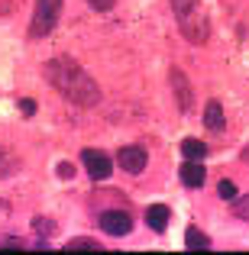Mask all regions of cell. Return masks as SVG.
Returning <instances> with one entry per match:
<instances>
[{"label":"cell","instance_id":"6da1fadb","mask_svg":"<svg viewBox=\"0 0 249 255\" xmlns=\"http://www.w3.org/2000/svg\"><path fill=\"white\" fill-rule=\"evenodd\" d=\"M42 75H45V81L55 87L65 100H68V104H75V107H97L100 104L97 81H94V78L87 75V71L71 55L49 58L45 68H42Z\"/></svg>","mask_w":249,"mask_h":255},{"label":"cell","instance_id":"7a4b0ae2","mask_svg":"<svg viewBox=\"0 0 249 255\" xmlns=\"http://www.w3.org/2000/svg\"><path fill=\"white\" fill-rule=\"evenodd\" d=\"M172 13H175L188 42H198V45L207 42L211 26H207V13L201 6V0H172Z\"/></svg>","mask_w":249,"mask_h":255},{"label":"cell","instance_id":"3957f363","mask_svg":"<svg viewBox=\"0 0 249 255\" xmlns=\"http://www.w3.org/2000/svg\"><path fill=\"white\" fill-rule=\"evenodd\" d=\"M62 6H65V0H36L32 23H29V39L52 36V29H55L58 19H62Z\"/></svg>","mask_w":249,"mask_h":255},{"label":"cell","instance_id":"277c9868","mask_svg":"<svg viewBox=\"0 0 249 255\" xmlns=\"http://www.w3.org/2000/svg\"><path fill=\"white\" fill-rule=\"evenodd\" d=\"M81 162H84L87 174H91V181H107L113 174L110 155H107V152H100V149H84L81 152Z\"/></svg>","mask_w":249,"mask_h":255},{"label":"cell","instance_id":"5b68a950","mask_svg":"<svg viewBox=\"0 0 249 255\" xmlns=\"http://www.w3.org/2000/svg\"><path fill=\"white\" fill-rule=\"evenodd\" d=\"M117 162L126 174H143L146 165H149V152H146L143 145H123V149L117 152Z\"/></svg>","mask_w":249,"mask_h":255},{"label":"cell","instance_id":"8992f818","mask_svg":"<svg viewBox=\"0 0 249 255\" xmlns=\"http://www.w3.org/2000/svg\"><path fill=\"white\" fill-rule=\"evenodd\" d=\"M97 223L107 236H126V233L133 230V217L126 210H104L97 217Z\"/></svg>","mask_w":249,"mask_h":255},{"label":"cell","instance_id":"52a82bcc","mask_svg":"<svg viewBox=\"0 0 249 255\" xmlns=\"http://www.w3.org/2000/svg\"><path fill=\"white\" fill-rule=\"evenodd\" d=\"M168 81H172V91H175V97H178V110L188 117V113L194 110V97H191V81H188V75L181 68H172Z\"/></svg>","mask_w":249,"mask_h":255},{"label":"cell","instance_id":"ba28073f","mask_svg":"<svg viewBox=\"0 0 249 255\" xmlns=\"http://www.w3.org/2000/svg\"><path fill=\"white\" fill-rule=\"evenodd\" d=\"M178 178H181V184H185V187H194V191H198V187L207 181L204 162H194V158H185V165H181Z\"/></svg>","mask_w":249,"mask_h":255},{"label":"cell","instance_id":"9c48e42d","mask_svg":"<svg viewBox=\"0 0 249 255\" xmlns=\"http://www.w3.org/2000/svg\"><path fill=\"white\" fill-rule=\"evenodd\" d=\"M168 217H172V213H168L165 204H152L149 210H146V226H149L152 233H165L168 230Z\"/></svg>","mask_w":249,"mask_h":255},{"label":"cell","instance_id":"30bf717a","mask_svg":"<svg viewBox=\"0 0 249 255\" xmlns=\"http://www.w3.org/2000/svg\"><path fill=\"white\" fill-rule=\"evenodd\" d=\"M204 126L211 132H224L227 117H224V107H220L217 100H207V107H204Z\"/></svg>","mask_w":249,"mask_h":255},{"label":"cell","instance_id":"8fae6325","mask_svg":"<svg viewBox=\"0 0 249 255\" xmlns=\"http://www.w3.org/2000/svg\"><path fill=\"white\" fill-rule=\"evenodd\" d=\"M207 142H201V139H185V142H181V155L185 158H194V162H204L207 158Z\"/></svg>","mask_w":249,"mask_h":255},{"label":"cell","instance_id":"7c38bea8","mask_svg":"<svg viewBox=\"0 0 249 255\" xmlns=\"http://www.w3.org/2000/svg\"><path fill=\"white\" fill-rule=\"evenodd\" d=\"M104 246L97 243V239H87V236H81V239H68L65 243V252H100Z\"/></svg>","mask_w":249,"mask_h":255},{"label":"cell","instance_id":"4fadbf2b","mask_svg":"<svg viewBox=\"0 0 249 255\" xmlns=\"http://www.w3.org/2000/svg\"><path fill=\"white\" fill-rule=\"evenodd\" d=\"M185 246L188 249H211V239H207L198 226H188L185 230Z\"/></svg>","mask_w":249,"mask_h":255},{"label":"cell","instance_id":"5bb4252c","mask_svg":"<svg viewBox=\"0 0 249 255\" xmlns=\"http://www.w3.org/2000/svg\"><path fill=\"white\" fill-rule=\"evenodd\" d=\"M55 230H58V226L52 223V220H45V217H36V220H32V233H36L39 239H52V236H55Z\"/></svg>","mask_w":249,"mask_h":255},{"label":"cell","instance_id":"9a60e30c","mask_svg":"<svg viewBox=\"0 0 249 255\" xmlns=\"http://www.w3.org/2000/svg\"><path fill=\"white\" fill-rule=\"evenodd\" d=\"M233 217L243 220V223H249V194H246V197H233Z\"/></svg>","mask_w":249,"mask_h":255},{"label":"cell","instance_id":"2e32d148","mask_svg":"<svg viewBox=\"0 0 249 255\" xmlns=\"http://www.w3.org/2000/svg\"><path fill=\"white\" fill-rule=\"evenodd\" d=\"M13 171H16V158H13L10 152L0 149V178H10Z\"/></svg>","mask_w":249,"mask_h":255},{"label":"cell","instance_id":"e0dca14e","mask_svg":"<svg viewBox=\"0 0 249 255\" xmlns=\"http://www.w3.org/2000/svg\"><path fill=\"white\" fill-rule=\"evenodd\" d=\"M217 194H220V200H233V197H237V184H233V181H220Z\"/></svg>","mask_w":249,"mask_h":255},{"label":"cell","instance_id":"ac0fdd59","mask_svg":"<svg viewBox=\"0 0 249 255\" xmlns=\"http://www.w3.org/2000/svg\"><path fill=\"white\" fill-rule=\"evenodd\" d=\"M10 217H13L10 200H3V197H0V226H6V223H10Z\"/></svg>","mask_w":249,"mask_h":255},{"label":"cell","instance_id":"d6986e66","mask_svg":"<svg viewBox=\"0 0 249 255\" xmlns=\"http://www.w3.org/2000/svg\"><path fill=\"white\" fill-rule=\"evenodd\" d=\"M113 3H117V0H87V6H91V10H97V13L113 10Z\"/></svg>","mask_w":249,"mask_h":255},{"label":"cell","instance_id":"ffe728a7","mask_svg":"<svg viewBox=\"0 0 249 255\" xmlns=\"http://www.w3.org/2000/svg\"><path fill=\"white\" fill-rule=\"evenodd\" d=\"M19 110H23V117H32V113H36V100L23 97V100H19Z\"/></svg>","mask_w":249,"mask_h":255},{"label":"cell","instance_id":"44dd1931","mask_svg":"<svg viewBox=\"0 0 249 255\" xmlns=\"http://www.w3.org/2000/svg\"><path fill=\"white\" fill-rule=\"evenodd\" d=\"M55 171H58V178H71V174H75V165H65V162H62Z\"/></svg>","mask_w":249,"mask_h":255},{"label":"cell","instance_id":"7402d4cb","mask_svg":"<svg viewBox=\"0 0 249 255\" xmlns=\"http://www.w3.org/2000/svg\"><path fill=\"white\" fill-rule=\"evenodd\" d=\"M0 249H23V243H16L13 236H6L3 243H0Z\"/></svg>","mask_w":249,"mask_h":255}]
</instances>
